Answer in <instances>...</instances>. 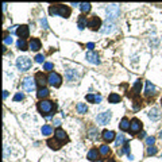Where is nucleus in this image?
<instances>
[{"label":"nucleus","mask_w":162,"mask_h":162,"mask_svg":"<svg viewBox=\"0 0 162 162\" xmlns=\"http://www.w3.org/2000/svg\"><path fill=\"white\" fill-rule=\"evenodd\" d=\"M50 15H55V16H62V18H69L70 16V8L64 4H57V6H50L49 8Z\"/></svg>","instance_id":"f257e3e1"},{"label":"nucleus","mask_w":162,"mask_h":162,"mask_svg":"<svg viewBox=\"0 0 162 162\" xmlns=\"http://www.w3.org/2000/svg\"><path fill=\"white\" fill-rule=\"evenodd\" d=\"M54 103L50 100H40L38 103V111L42 113V115H47V113H50L54 111Z\"/></svg>","instance_id":"f03ea898"},{"label":"nucleus","mask_w":162,"mask_h":162,"mask_svg":"<svg viewBox=\"0 0 162 162\" xmlns=\"http://www.w3.org/2000/svg\"><path fill=\"white\" fill-rule=\"evenodd\" d=\"M105 12H107V20H113L116 19L117 16H119L120 14V8L117 4H109V6L107 7V10H105Z\"/></svg>","instance_id":"7ed1b4c3"},{"label":"nucleus","mask_w":162,"mask_h":162,"mask_svg":"<svg viewBox=\"0 0 162 162\" xmlns=\"http://www.w3.org/2000/svg\"><path fill=\"white\" fill-rule=\"evenodd\" d=\"M16 68L19 69L20 72H26L31 68V60L28 57H19L16 60Z\"/></svg>","instance_id":"20e7f679"},{"label":"nucleus","mask_w":162,"mask_h":162,"mask_svg":"<svg viewBox=\"0 0 162 162\" xmlns=\"http://www.w3.org/2000/svg\"><path fill=\"white\" fill-rule=\"evenodd\" d=\"M22 87L26 92H34L36 88V81L35 77H26L22 83Z\"/></svg>","instance_id":"39448f33"},{"label":"nucleus","mask_w":162,"mask_h":162,"mask_svg":"<svg viewBox=\"0 0 162 162\" xmlns=\"http://www.w3.org/2000/svg\"><path fill=\"white\" fill-rule=\"evenodd\" d=\"M47 81H49V84H50L51 87L58 88L60 85L62 84V77H61L58 73H55V72H50V74L47 76Z\"/></svg>","instance_id":"423d86ee"},{"label":"nucleus","mask_w":162,"mask_h":162,"mask_svg":"<svg viewBox=\"0 0 162 162\" xmlns=\"http://www.w3.org/2000/svg\"><path fill=\"white\" fill-rule=\"evenodd\" d=\"M111 117H112L111 111H105V112L99 113L97 117H96V120H97V123H99V124L104 126V124H108V122L111 120Z\"/></svg>","instance_id":"0eeeda50"},{"label":"nucleus","mask_w":162,"mask_h":162,"mask_svg":"<svg viewBox=\"0 0 162 162\" xmlns=\"http://www.w3.org/2000/svg\"><path fill=\"white\" fill-rule=\"evenodd\" d=\"M16 35L19 36V39H26L30 35V28H28L27 24H22L16 28Z\"/></svg>","instance_id":"6e6552de"},{"label":"nucleus","mask_w":162,"mask_h":162,"mask_svg":"<svg viewBox=\"0 0 162 162\" xmlns=\"http://www.w3.org/2000/svg\"><path fill=\"white\" fill-rule=\"evenodd\" d=\"M88 27L91 28V30L93 31H97V30H100L101 27V19L99 18V16H92V19L89 20V23H88Z\"/></svg>","instance_id":"1a4fd4ad"},{"label":"nucleus","mask_w":162,"mask_h":162,"mask_svg":"<svg viewBox=\"0 0 162 162\" xmlns=\"http://www.w3.org/2000/svg\"><path fill=\"white\" fill-rule=\"evenodd\" d=\"M141 130H142V122L139 119H136V117H134V119L130 122V132L136 134V132H139Z\"/></svg>","instance_id":"9d476101"},{"label":"nucleus","mask_w":162,"mask_h":162,"mask_svg":"<svg viewBox=\"0 0 162 162\" xmlns=\"http://www.w3.org/2000/svg\"><path fill=\"white\" fill-rule=\"evenodd\" d=\"M113 30H115V24L112 22H109V20H107V22L103 24V27L100 28V32L101 34H111Z\"/></svg>","instance_id":"9b49d317"},{"label":"nucleus","mask_w":162,"mask_h":162,"mask_svg":"<svg viewBox=\"0 0 162 162\" xmlns=\"http://www.w3.org/2000/svg\"><path fill=\"white\" fill-rule=\"evenodd\" d=\"M157 93L155 85L151 84V81H146V89H145V95L146 96H154Z\"/></svg>","instance_id":"f8f14e48"},{"label":"nucleus","mask_w":162,"mask_h":162,"mask_svg":"<svg viewBox=\"0 0 162 162\" xmlns=\"http://www.w3.org/2000/svg\"><path fill=\"white\" fill-rule=\"evenodd\" d=\"M85 57H87V60L91 64H95V65H99L100 64V57L97 55L95 51H88L87 54H85Z\"/></svg>","instance_id":"ddd939ff"},{"label":"nucleus","mask_w":162,"mask_h":162,"mask_svg":"<svg viewBox=\"0 0 162 162\" xmlns=\"http://www.w3.org/2000/svg\"><path fill=\"white\" fill-rule=\"evenodd\" d=\"M54 138H55L57 141H61V142H66V141H68L66 132H65L62 128H60V127L54 131Z\"/></svg>","instance_id":"4468645a"},{"label":"nucleus","mask_w":162,"mask_h":162,"mask_svg":"<svg viewBox=\"0 0 162 162\" xmlns=\"http://www.w3.org/2000/svg\"><path fill=\"white\" fill-rule=\"evenodd\" d=\"M35 81H36V84L40 85L42 88H45V85H46V83H49L47 79H46V76H45L42 72H38V73L35 74Z\"/></svg>","instance_id":"2eb2a0df"},{"label":"nucleus","mask_w":162,"mask_h":162,"mask_svg":"<svg viewBox=\"0 0 162 162\" xmlns=\"http://www.w3.org/2000/svg\"><path fill=\"white\" fill-rule=\"evenodd\" d=\"M101 136H103V139L105 142H112L113 139H115V132L111 131V130H104L103 132H101Z\"/></svg>","instance_id":"dca6fc26"},{"label":"nucleus","mask_w":162,"mask_h":162,"mask_svg":"<svg viewBox=\"0 0 162 162\" xmlns=\"http://www.w3.org/2000/svg\"><path fill=\"white\" fill-rule=\"evenodd\" d=\"M40 46H42V43H40V40L38 38H32L30 40V43H28V47H30V50H34V51H38Z\"/></svg>","instance_id":"f3484780"},{"label":"nucleus","mask_w":162,"mask_h":162,"mask_svg":"<svg viewBox=\"0 0 162 162\" xmlns=\"http://www.w3.org/2000/svg\"><path fill=\"white\" fill-rule=\"evenodd\" d=\"M88 23H89V22H88L87 16H85L84 14L79 16V20H77V26H79L80 30H84V28L88 26Z\"/></svg>","instance_id":"a211bd4d"},{"label":"nucleus","mask_w":162,"mask_h":162,"mask_svg":"<svg viewBox=\"0 0 162 162\" xmlns=\"http://www.w3.org/2000/svg\"><path fill=\"white\" fill-rule=\"evenodd\" d=\"M149 117L151 120H158L161 117V112H160V109L158 108H151L149 111Z\"/></svg>","instance_id":"6ab92c4d"},{"label":"nucleus","mask_w":162,"mask_h":162,"mask_svg":"<svg viewBox=\"0 0 162 162\" xmlns=\"http://www.w3.org/2000/svg\"><path fill=\"white\" fill-rule=\"evenodd\" d=\"M47 146H49L50 149H53V150H60L62 145L58 143V141H57L55 138H54V139H47Z\"/></svg>","instance_id":"aec40b11"},{"label":"nucleus","mask_w":162,"mask_h":162,"mask_svg":"<svg viewBox=\"0 0 162 162\" xmlns=\"http://www.w3.org/2000/svg\"><path fill=\"white\" fill-rule=\"evenodd\" d=\"M65 77H66L68 81H74L77 79V72L73 70V69H69V70H66V74H65Z\"/></svg>","instance_id":"412c9836"},{"label":"nucleus","mask_w":162,"mask_h":162,"mask_svg":"<svg viewBox=\"0 0 162 162\" xmlns=\"http://www.w3.org/2000/svg\"><path fill=\"white\" fill-rule=\"evenodd\" d=\"M88 160L89 161H97L99 160V153H97L96 149H91L88 153Z\"/></svg>","instance_id":"4be33fe9"},{"label":"nucleus","mask_w":162,"mask_h":162,"mask_svg":"<svg viewBox=\"0 0 162 162\" xmlns=\"http://www.w3.org/2000/svg\"><path fill=\"white\" fill-rule=\"evenodd\" d=\"M120 100H122V97L117 95V93H111V95L108 96V101H109V103H112V104L120 103Z\"/></svg>","instance_id":"5701e85b"},{"label":"nucleus","mask_w":162,"mask_h":162,"mask_svg":"<svg viewBox=\"0 0 162 162\" xmlns=\"http://www.w3.org/2000/svg\"><path fill=\"white\" fill-rule=\"evenodd\" d=\"M120 130H123V131H130V120L127 117H123L120 122Z\"/></svg>","instance_id":"b1692460"},{"label":"nucleus","mask_w":162,"mask_h":162,"mask_svg":"<svg viewBox=\"0 0 162 162\" xmlns=\"http://www.w3.org/2000/svg\"><path fill=\"white\" fill-rule=\"evenodd\" d=\"M50 95V91H49L47 88H40L38 92H36V96L39 97V99H43V97H47Z\"/></svg>","instance_id":"393cba45"},{"label":"nucleus","mask_w":162,"mask_h":162,"mask_svg":"<svg viewBox=\"0 0 162 162\" xmlns=\"http://www.w3.org/2000/svg\"><path fill=\"white\" fill-rule=\"evenodd\" d=\"M115 143H116V146H123V145L126 143V136H124V134H119V135H116Z\"/></svg>","instance_id":"a878e982"},{"label":"nucleus","mask_w":162,"mask_h":162,"mask_svg":"<svg viewBox=\"0 0 162 162\" xmlns=\"http://www.w3.org/2000/svg\"><path fill=\"white\" fill-rule=\"evenodd\" d=\"M76 108H77V112L81 113V115H84V113L88 112V107H87V104H84V103H79Z\"/></svg>","instance_id":"bb28decb"},{"label":"nucleus","mask_w":162,"mask_h":162,"mask_svg":"<svg viewBox=\"0 0 162 162\" xmlns=\"http://www.w3.org/2000/svg\"><path fill=\"white\" fill-rule=\"evenodd\" d=\"M141 88H142V81H141V80H138L136 83L134 84V88H132V95H139Z\"/></svg>","instance_id":"cd10ccee"},{"label":"nucleus","mask_w":162,"mask_h":162,"mask_svg":"<svg viewBox=\"0 0 162 162\" xmlns=\"http://www.w3.org/2000/svg\"><path fill=\"white\" fill-rule=\"evenodd\" d=\"M91 4L89 3H81V6H80V10H81V12L83 14H88L89 11H91Z\"/></svg>","instance_id":"c85d7f7f"},{"label":"nucleus","mask_w":162,"mask_h":162,"mask_svg":"<svg viewBox=\"0 0 162 162\" xmlns=\"http://www.w3.org/2000/svg\"><path fill=\"white\" fill-rule=\"evenodd\" d=\"M99 153L101 154V155H108V154L111 153V150H109V147L107 145H101L100 149H99Z\"/></svg>","instance_id":"c756f323"},{"label":"nucleus","mask_w":162,"mask_h":162,"mask_svg":"<svg viewBox=\"0 0 162 162\" xmlns=\"http://www.w3.org/2000/svg\"><path fill=\"white\" fill-rule=\"evenodd\" d=\"M40 131H42V134L43 135H51V132H53V128H51V126H49V124H45L43 127H42V130H40Z\"/></svg>","instance_id":"7c9ffc66"},{"label":"nucleus","mask_w":162,"mask_h":162,"mask_svg":"<svg viewBox=\"0 0 162 162\" xmlns=\"http://www.w3.org/2000/svg\"><path fill=\"white\" fill-rule=\"evenodd\" d=\"M16 45H18V49H20V50H27V42H26V39H18Z\"/></svg>","instance_id":"2f4dec72"},{"label":"nucleus","mask_w":162,"mask_h":162,"mask_svg":"<svg viewBox=\"0 0 162 162\" xmlns=\"http://www.w3.org/2000/svg\"><path fill=\"white\" fill-rule=\"evenodd\" d=\"M157 151H158V149L155 146H149L147 147V155H155Z\"/></svg>","instance_id":"473e14b6"},{"label":"nucleus","mask_w":162,"mask_h":162,"mask_svg":"<svg viewBox=\"0 0 162 162\" xmlns=\"http://www.w3.org/2000/svg\"><path fill=\"white\" fill-rule=\"evenodd\" d=\"M123 153H126L127 155L130 154V143H128V142H126V143L123 145V149L119 151V154H123Z\"/></svg>","instance_id":"72a5a7b5"},{"label":"nucleus","mask_w":162,"mask_h":162,"mask_svg":"<svg viewBox=\"0 0 162 162\" xmlns=\"http://www.w3.org/2000/svg\"><path fill=\"white\" fill-rule=\"evenodd\" d=\"M154 143H155V138L154 136H147L146 138V145L147 146H153Z\"/></svg>","instance_id":"f704fd0d"},{"label":"nucleus","mask_w":162,"mask_h":162,"mask_svg":"<svg viewBox=\"0 0 162 162\" xmlns=\"http://www.w3.org/2000/svg\"><path fill=\"white\" fill-rule=\"evenodd\" d=\"M23 99H24V95H23L22 92H18L14 96V101H20V100H23Z\"/></svg>","instance_id":"c9c22d12"},{"label":"nucleus","mask_w":162,"mask_h":162,"mask_svg":"<svg viewBox=\"0 0 162 162\" xmlns=\"http://www.w3.org/2000/svg\"><path fill=\"white\" fill-rule=\"evenodd\" d=\"M53 68H54V65L51 62H45L43 64V69L45 70H53Z\"/></svg>","instance_id":"e433bc0d"},{"label":"nucleus","mask_w":162,"mask_h":162,"mask_svg":"<svg viewBox=\"0 0 162 162\" xmlns=\"http://www.w3.org/2000/svg\"><path fill=\"white\" fill-rule=\"evenodd\" d=\"M96 135H97V128H91V130H89V138L95 139Z\"/></svg>","instance_id":"4c0bfd02"},{"label":"nucleus","mask_w":162,"mask_h":162,"mask_svg":"<svg viewBox=\"0 0 162 162\" xmlns=\"http://www.w3.org/2000/svg\"><path fill=\"white\" fill-rule=\"evenodd\" d=\"M3 42H4V45H11L12 43V36L11 35H6V36H4Z\"/></svg>","instance_id":"58836bf2"},{"label":"nucleus","mask_w":162,"mask_h":162,"mask_svg":"<svg viewBox=\"0 0 162 162\" xmlns=\"http://www.w3.org/2000/svg\"><path fill=\"white\" fill-rule=\"evenodd\" d=\"M43 60H45L43 54H36V55H35V62H38V64H42V62H43Z\"/></svg>","instance_id":"ea45409f"},{"label":"nucleus","mask_w":162,"mask_h":162,"mask_svg":"<svg viewBox=\"0 0 162 162\" xmlns=\"http://www.w3.org/2000/svg\"><path fill=\"white\" fill-rule=\"evenodd\" d=\"M40 24H42V27H43V28H49V26H47V20H46V18H42V19H40Z\"/></svg>","instance_id":"a19ab883"},{"label":"nucleus","mask_w":162,"mask_h":162,"mask_svg":"<svg viewBox=\"0 0 162 162\" xmlns=\"http://www.w3.org/2000/svg\"><path fill=\"white\" fill-rule=\"evenodd\" d=\"M87 101H89V103H95V95H87Z\"/></svg>","instance_id":"79ce46f5"},{"label":"nucleus","mask_w":162,"mask_h":162,"mask_svg":"<svg viewBox=\"0 0 162 162\" xmlns=\"http://www.w3.org/2000/svg\"><path fill=\"white\" fill-rule=\"evenodd\" d=\"M101 99H103V97H101L100 95H95V103H96V104H97V103H100Z\"/></svg>","instance_id":"37998d69"},{"label":"nucleus","mask_w":162,"mask_h":162,"mask_svg":"<svg viewBox=\"0 0 162 162\" xmlns=\"http://www.w3.org/2000/svg\"><path fill=\"white\" fill-rule=\"evenodd\" d=\"M95 47V45L93 43H88V49H89V51H92V49Z\"/></svg>","instance_id":"c03bdc74"},{"label":"nucleus","mask_w":162,"mask_h":162,"mask_svg":"<svg viewBox=\"0 0 162 162\" xmlns=\"http://www.w3.org/2000/svg\"><path fill=\"white\" fill-rule=\"evenodd\" d=\"M145 136H146V132H145V131H142V132H141V135H139V138H141V139H143Z\"/></svg>","instance_id":"a18cd8bd"},{"label":"nucleus","mask_w":162,"mask_h":162,"mask_svg":"<svg viewBox=\"0 0 162 162\" xmlns=\"http://www.w3.org/2000/svg\"><path fill=\"white\" fill-rule=\"evenodd\" d=\"M127 158H128L130 161H132V160H134V155H132V154H128V155H127Z\"/></svg>","instance_id":"49530a36"},{"label":"nucleus","mask_w":162,"mask_h":162,"mask_svg":"<svg viewBox=\"0 0 162 162\" xmlns=\"http://www.w3.org/2000/svg\"><path fill=\"white\" fill-rule=\"evenodd\" d=\"M7 96H8V92H7V91H4V93H3V97H4V99H7Z\"/></svg>","instance_id":"de8ad7c7"},{"label":"nucleus","mask_w":162,"mask_h":162,"mask_svg":"<svg viewBox=\"0 0 162 162\" xmlns=\"http://www.w3.org/2000/svg\"><path fill=\"white\" fill-rule=\"evenodd\" d=\"M160 138H161V139H162V130H161V131H160Z\"/></svg>","instance_id":"09e8293b"},{"label":"nucleus","mask_w":162,"mask_h":162,"mask_svg":"<svg viewBox=\"0 0 162 162\" xmlns=\"http://www.w3.org/2000/svg\"><path fill=\"white\" fill-rule=\"evenodd\" d=\"M107 162H115V161H113V160H109V161H107Z\"/></svg>","instance_id":"8fccbe9b"},{"label":"nucleus","mask_w":162,"mask_h":162,"mask_svg":"<svg viewBox=\"0 0 162 162\" xmlns=\"http://www.w3.org/2000/svg\"><path fill=\"white\" fill-rule=\"evenodd\" d=\"M161 103H162V100H161Z\"/></svg>","instance_id":"3c124183"}]
</instances>
